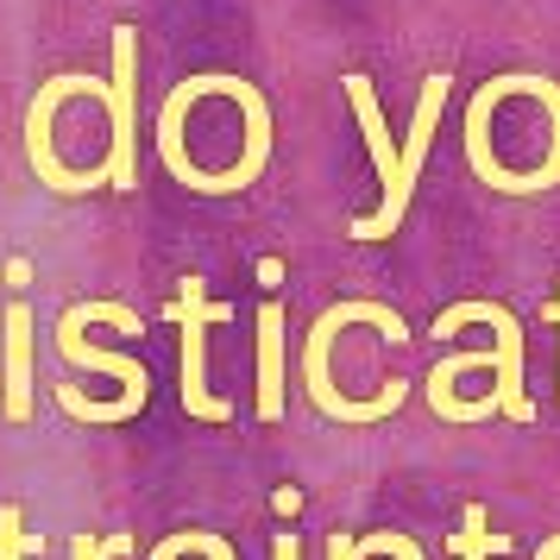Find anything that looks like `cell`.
I'll list each match as a JSON object with an SVG mask.
<instances>
[{
  "label": "cell",
  "mask_w": 560,
  "mask_h": 560,
  "mask_svg": "<svg viewBox=\"0 0 560 560\" xmlns=\"http://www.w3.org/2000/svg\"><path fill=\"white\" fill-rule=\"evenodd\" d=\"M89 322H107V328H120V334H145V322H139V308H127V303H70L63 315H57V353L77 359V365H89V372L120 378V397H114V404H95V397H82L77 384H57L51 404L63 409L70 422H132L139 409L152 404V378H145V365H139L132 353L89 347V340H82Z\"/></svg>",
  "instance_id": "6da1fadb"
},
{
  "label": "cell",
  "mask_w": 560,
  "mask_h": 560,
  "mask_svg": "<svg viewBox=\"0 0 560 560\" xmlns=\"http://www.w3.org/2000/svg\"><path fill=\"white\" fill-rule=\"evenodd\" d=\"M353 322L378 328L384 340H397V347L409 340V322L390 303H365V296H353V303L322 308V315H315V328H308V340H303V397L322 409V416H334V422H384L390 409L409 404V378H384L378 397H365V404H353L347 390H334L328 353H334V340H340V328H353Z\"/></svg>",
  "instance_id": "7a4b0ae2"
},
{
  "label": "cell",
  "mask_w": 560,
  "mask_h": 560,
  "mask_svg": "<svg viewBox=\"0 0 560 560\" xmlns=\"http://www.w3.org/2000/svg\"><path fill=\"white\" fill-rule=\"evenodd\" d=\"M340 89H347V102H353L359 139H365L372 171H378V189H384L378 208H372V214H353V221H347V233H353V240H390V233L404 228L409 202H416V183H409L404 145H397V139H390V127H384L378 89H372V77H365V70H347V77H340Z\"/></svg>",
  "instance_id": "3957f363"
},
{
  "label": "cell",
  "mask_w": 560,
  "mask_h": 560,
  "mask_svg": "<svg viewBox=\"0 0 560 560\" xmlns=\"http://www.w3.org/2000/svg\"><path fill=\"white\" fill-rule=\"evenodd\" d=\"M164 315H171L177 334H183V378H177L183 384V409H189L196 422H228L233 404L208 390V328L233 322V303H208V283L189 271L183 290H177V303L164 308Z\"/></svg>",
  "instance_id": "277c9868"
},
{
  "label": "cell",
  "mask_w": 560,
  "mask_h": 560,
  "mask_svg": "<svg viewBox=\"0 0 560 560\" xmlns=\"http://www.w3.org/2000/svg\"><path fill=\"white\" fill-rule=\"evenodd\" d=\"M107 189H139V32L114 26V77H107Z\"/></svg>",
  "instance_id": "5b68a950"
},
{
  "label": "cell",
  "mask_w": 560,
  "mask_h": 560,
  "mask_svg": "<svg viewBox=\"0 0 560 560\" xmlns=\"http://www.w3.org/2000/svg\"><path fill=\"white\" fill-rule=\"evenodd\" d=\"M466 322H485V328L498 334V390H491V409L510 416V422H535L529 384H523V322L504 303H454V308L434 315V340H447Z\"/></svg>",
  "instance_id": "8992f818"
},
{
  "label": "cell",
  "mask_w": 560,
  "mask_h": 560,
  "mask_svg": "<svg viewBox=\"0 0 560 560\" xmlns=\"http://www.w3.org/2000/svg\"><path fill=\"white\" fill-rule=\"evenodd\" d=\"M7 372H0V409L7 422H32V308L26 303H7Z\"/></svg>",
  "instance_id": "52a82bcc"
},
{
  "label": "cell",
  "mask_w": 560,
  "mask_h": 560,
  "mask_svg": "<svg viewBox=\"0 0 560 560\" xmlns=\"http://www.w3.org/2000/svg\"><path fill=\"white\" fill-rule=\"evenodd\" d=\"M258 422H278L283 416V303H258Z\"/></svg>",
  "instance_id": "ba28073f"
},
{
  "label": "cell",
  "mask_w": 560,
  "mask_h": 560,
  "mask_svg": "<svg viewBox=\"0 0 560 560\" xmlns=\"http://www.w3.org/2000/svg\"><path fill=\"white\" fill-rule=\"evenodd\" d=\"M447 555H459V560L510 555V535H491V523H485V504H466V510H459V535H447Z\"/></svg>",
  "instance_id": "9c48e42d"
},
{
  "label": "cell",
  "mask_w": 560,
  "mask_h": 560,
  "mask_svg": "<svg viewBox=\"0 0 560 560\" xmlns=\"http://www.w3.org/2000/svg\"><path fill=\"white\" fill-rule=\"evenodd\" d=\"M183 555H208V560H240L233 555V541L228 535H214V529H189V535H164L145 560H183Z\"/></svg>",
  "instance_id": "30bf717a"
},
{
  "label": "cell",
  "mask_w": 560,
  "mask_h": 560,
  "mask_svg": "<svg viewBox=\"0 0 560 560\" xmlns=\"http://www.w3.org/2000/svg\"><path fill=\"white\" fill-rule=\"evenodd\" d=\"M45 541L26 529V516H20V504H0V560H26L38 555Z\"/></svg>",
  "instance_id": "8fae6325"
},
{
  "label": "cell",
  "mask_w": 560,
  "mask_h": 560,
  "mask_svg": "<svg viewBox=\"0 0 560 560\" xmlns=\"http://www.w3.org/2000/svg\"><path fill=\"white\" fill-rule=\"evenodd\" d=\"M359 555L372 560V555H390V560H429L422 548H416V535L404 529H378V535H359Z\"/></svg>",
  "instance_id": "7c38bea8"
},
{
  "label": "cell",
  "mask_w": 560,
  "mask_h": 560,
  "mask_svg": "<svg viewBox=\"0 0 560 560\" xmlns=\"http://www.w3.org/2000/svg\"><path fill=\"white\" fill-rule=\"evenodd\" d=\"M132 555V535H70V560H120Z\"/></svg>",
  "instance_id": "4fadbf2b"
},
{
  "label": "cell",
  "mask_w": 560,
  "mask_h": 560,
  "mask_svg": "<svg viewBox=\"0 0 560 560\" xmlns=\"http://www.w3.org/2000/svg\"><path fill=\"white\" fill-rule=\"evenodd\" d=\"M328 560H365V555H359V541H353V535H340V529H334V535H328Z\"/></svg>",
  "instance_id": "5bb4252c"
},
{
  "label": "cell",
  "mask_w": 560,
  "mask_h": 560,
  "mask_svg": "<svg viewBox=\"0 0 560 560\" xmlns=\"http://www.w3.org/2000/svg\"><path fill=\"white\" fill-rule=\"evenodd\" d=\"M271 560H303V548H296V535H278V541H271Z\"/></svg>",
  "instance_id": "9a60e30c"
},
{
  "label": "cell",
  "mask_w": 560,
  "mask_h": 560,
  "mask_svg": "<svg viewBox=\"0 0 560 560\" xmlns=\"http://www.w3.org/2000/svg\"><path fill=\"white\" fill-rule=\"evenodd\" d=\"M529 560H560V535H548V541H541V548H535Z\"/></svg>",
  "instance_id": "2e32d148"
},
{
  "label": "cell",
  "mask_w": 560,
  "mask_h": 560,
  "mask_svg": "<svg viewBox=\"0 0 560 560\" xmlns=\"http://www.w3.org/2000/svg\"><path fill=\"white\" fill-rule=\"evenodd\" d=\"M541 315H548V328H555V340H560V290H555V303H541Z\"/></svg>",
  "instance_id": "e0dca14e"
}]
</instances>
